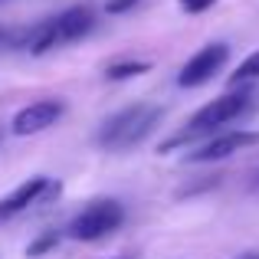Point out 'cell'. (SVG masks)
I'll use <instances>...</instances> for the list:
<instances>
[{
  "label": "cell",
  "instance_id": "obj_1",
  "mask_svg": "<svg viewBox=\"0 0 259 259\" xmlns=\"http://www.w3.org/2000/svg\"><path fill=\"white\" fill-rule=\"evenodd\" d=\"M249 105H253V92H249V89H243V85L233 89V92H227V95H220V99H213L210 105H203L200 112L187 121V128H184V132H177L174 138H167L164 145H161V151H171V148L190 145V141H197V138H203V135L217 132V128L230 125V121H236L240 115H246Z\"/></svg>",
  "mask_w": 259,
  "mask_h": 259
},
{
  "label": "cell",
  "instance_id": "obj_2",
  "mask_svg": "<svg viewBox=\"0 0 259 259\" xmlns=\"http://www.w3.org/2000/svg\"><path fill=\"white\" fill-rule=\"evenodd\" d=\"M164 118V108L161 105H128L121 112H115L105 125L99 128V145L108 151H128V148L141 145L148 135L158 128V121Z\"/></svg>",
  "mask_w": 259,
  "mask_h": 259
},
{
  "label": "cell",
  "instance_id": "obj_3",
  "mask_svg": "<svg viewBox=\"0 0 259 259\" xmlns=\"http://www.w3.org/2000/svg\"><path fill=\"white\" fill-rule=\"evenodd\" d=\"M92 26H95L92 7H85V4L69 7V10H63L59 17L33 26L30 36H26V50H30L33 56H43V53H53V50H59V46H69V43H76V39H82Z\"/></svg>",
  "mask_w": 259,
  "mask_h": 259
},
{
  "label": "cell",
  "instance_id": "obj_4",
  "mask_svg": "<svg viewBox=\"0 0 259 259\" xmlns=\"http://www.w3.org/2000/svg\"><path fill=\"white\" fill-rule=\"evenodd\" d=\"M121 220H125V210H121L118 200H95L79 217H72V223L66 227V236L92 243V240H102V236L115 233L121 227Z\"/></svg>",
  "mask_w": 259,
  "mask_h": 259
},
{
  "label": "cell",
  "instance_id": "obj_5",
  "mask_svg": "<svg viewBox=\"0 0 259 259\" xmlns=\"http://www.w3.org/2000/svg\"><path fill=\"white\" fill-rule=\"evenodd\" d=\"M227 59H230V46L227 43L203 46V50L194 53V56L184 63V69L177 72V85H181V89H197V85L210 82V79L227 66Z\"/></svg>",
  "mask_w": 259,
  "mask_h": 259
},
{
  "label": "cell",
  "instance_id": "obj_6",
  "mask_svg": "<svg viewBox=\"0 0 259 259\" xmlns=\"http://www.w3.org/2000/svg\"><path fill=\"white\" fill-rule=\"evenodd\" d=\"M259 145V132H223L217 138L203 141L200 148L187 154L190 164H213V161H223L236 151H246V148H256Z\"/></svg>",
  "mask_w": 259,
  "mask_h": 259
},
{
  "label": "cell",
  "instance_id": "obj_7",
  "mask_svg": "<svg viewBox=\"0 0 259 259\" xmlns=\"http://www.w3.org/2000/svg\"><path fill=\"white\" fill-rule=\"evenodd\" d=\"M66 105L59 99H39L33 105L20 108L17 118H13V135H36V132H46L50 125H56L63 118Z\"/></svg>",
  "mask_w": 259,
  "mask_h": 259
},
{
  "label": "cell",
  "instance_id": "obj_8",
  "mask_svg": "<svg viewBox=\"0 0 259 259\" xmlns=\"http://www.w3.org/2000/svg\"><path fill=\"white\" fill-rule=\"evenodd\" d=\"M46 187H50V177H30V181H23L10 197L0 200V220H10V217L23 213L26 207L39 203V197L46 194Z\"/></svg>",
  "mask_w": 259,
  "mask_h": 259
},
{
  "label": "cell",
  "instance_id": "obj_9",
  "mask_svg": "<svg viewBox=\"0 0 259 259\" xmlns=\"http://www.w3.org/2000/svg\"><path fill=\"white\" fill-rule=\"evenodd\" d=\"M259 79V50L249 53L233 72H230V85H246V82H256Z\"/></svg>",
  "mask_w": 259,
  "mask_h": 259
},
{
  "label": "cell",
  "instance_id": "obj_10",
  "mask_svg": "<svg viewBox=\"0 0 259 259\" xmlns=\"http://www.w3.org/2000/svg\"><path fill=\"white\" fill-rule=\"evenodd\" d=\"M151 69V63H145V59H128V63H112L108 66V72L105 76L112 79V82H121V79H135V76H145V72Z\"/></svg>",
  "mask_w": 259,
  "mask_h": 259
},
{
  "label": "cell",
  "instance_id": "obj_11",
  "mask_svg": "<svg viewBox=\"0 0 259 259\" xmlns=\"http://www.w3.org/2000/svg\"><path fill=\"white\" fill-rule=\"evenodd\" d=\"M56 246H59V233H43V236H36V240L26 246V256H46Z\"/></svg>",
  "mask_w": 259,
  "mask_h": 259
},
{
  "label": "cell",
  "instance_id": "obj_12",
  "mask_svg": "<svg viewBox=\"0 0 259 259\" xmlns=\"http://www.w3.org/2000/svg\"><path fill=\"white\" fill-rule=\"evenodd\" d=\"M177 4H181V10H187V13H207L217 0H177Z\"/></svg>",
  "mask_w": 259,
  "mask_h": 259
},
{
  "label": "cell",
  "instance_id": "obj_13",
  "mask_svg": "<svg viewBox=\"0 0 259 259\" xmlns=\"http://www.w3.org/2000/svg\"><path fill=\"white\" fill-rule=\"evenodd\" d=\"M135 4H141V0H108L105 10H108V13H125V10H132Z\"/></svg>",
  "mask_w": 259,
  "mask_h": 259
},
{
  "label": "cell",
  "instance_id": "obj_14",
  "mask_svg": "<svg viewBox=\"0 0 259 259\" xmlns=\"http://www.w3.org/2000/svg\"><path fill=\"white\" fill-rule=\"evenodd\" d=\"M249 190H256V194H259V167L253 171V181H249Z\"/></svg>",
  "mask_w": 259,
  "mask_h": 259
},
{
  "label": "cell",
  "instance_id": "obj_15",
  "mask_svg": "<svg viewBox=\"0 0 259 259\" xmlns=\"http://www.w3.org/2000/svg\"><path fill=\"white\" fill-rule=\"evenodd\" d=\"M240 259H259V256H240Z\"/></svg>",
  "mask_w": 259,
  "mask_h": 259
},
{
  "label": "cell",
  "instance_id": "obj_16",
  "mask_svg": "<svg viewBox=\"0 0 259 259\" xmlns=\"http://www.w3.org/2000/svg\"><path fill=\"white\" fill-rule=\"evenodd\" d=\"M0 43H4V30H0Z\"/></svg>",
  "mask_w": 259,
  "mask_h": 259
}]
</instances>
